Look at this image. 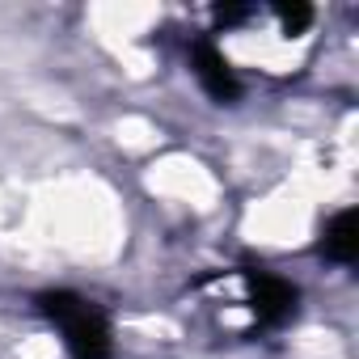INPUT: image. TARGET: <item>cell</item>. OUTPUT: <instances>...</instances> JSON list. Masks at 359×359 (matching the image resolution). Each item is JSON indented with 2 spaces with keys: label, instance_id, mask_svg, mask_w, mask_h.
<instances>
[{
  "label": "cell",
  "instance_id": "cell-3",
  "mask_svg": "<svg viewBox=\"0 0 359 359\" xmlns=\"http://www.w3.org/2000/svg\"><path fill=\"white\" fill-rule=\"evenodd\" d=\"M191 68H195V76H199V85H203V93L212 102H224L229 106V102L241 97V81H237L233 64H229V55L212 39H195L191 43Z\"/></svg>",
  "mask_w": 359,
  "mask_h": 359
},
{
  "label": "cell",
  "instance_id": "cell-2",
  "mask_svg": "<svg viewBox=\"0 0 359 359\" xmlns=\"http://www.w3.org/2000/svg\"><path fill=\"white\" fill-rule=\"evenodd\" d=\"M241 287H245V309H250L258 330H279L283 321L296 317L300 292L283 275H275L266 266H245L241 271Z\"/></svg>",
  "mask_w": 359,
  "mask_h": 359
},
{
  "label": "cell",
  "instance_id": "cell-4",
  "mask_svg": "<svg viewBox=\"0 0 359 359\" xmlns=\"http://www.w3.org/2000/svg\"><path fill=\"white\" fill-rule=\"evenodd\" d=\"M321 254H325L330 262H342V266H351V262L359 258V212H355V208L338 212V216L325 224V233H321Z\"/></svg>",
  "mask_w": 359,
  "mask_h": 359
},
{
  "label": "cell",
  "instance_id": "cell-5",
  "mask_svg": "<svg viewBox=\"0 0 359 359\" xmlns=\"http://www.w3.org/2000/svg\"><path fill=\"white\" fill-rule=\"evenodd\" d=\"M271 13H275V22L283 26V34H304V30L313 26V9H309V5H275Z\"/></svg>",
  "mask_w": 359,
  "mask_h": 359
},
{
  "label": "cell",
  "instance_id": "cell-1",
  "mask_svg": "<svg viewBox=\"0 0 359 359\" xmlns=\"http://www.w3.org/2000/svg\"><path fill=\"white\" fill-rule=\"evenodd\" d=\"M39 313L51 321V330H60V338H64L72 359H110V351H114L110 321H106V313L93 300L55 287V292L39 296Z\"/></svg>",
  "mask_w": 359,
  "mask_h": 359
}]
</instances>
